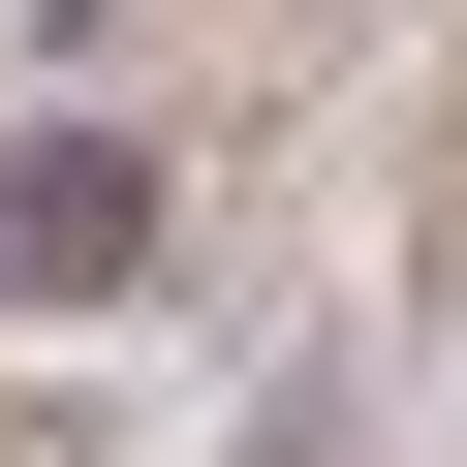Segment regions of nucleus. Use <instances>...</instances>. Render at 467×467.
<instances>
[{"mask_svg":"<svg viewBox=\"0 0 467 467\" xmlns=\"http://www.w3.org/2000/svg\"><path fill=\"white\" fill-rule=\"evenodd\" d=\"M0 312H32V281H0Z\"/></svg>","mask_w":467,"mask_h":467,"instance_id":"7ed1b4c3","label":"nucleus"},{"mask_svg":"<svg viewBox=\"0 0 467 467\" xmlns=\"http://www.w3.org/2000/svg\"><path fill=\"white\" fill-rule=\"evenodd\" d=\"M0 281H32V312H156L187 281V156L125 94H32V125H0Z\"/></svg>","mask_w":467,"mask_h":467,"instance_id":"f257e3e1","label":"nucleus"},{"mask_svg":"<svg viewBox=\"0 0 467 467\" xmlns=\"http://www.w3.org/2000/svg\"><path fill=\"white\" fill-rule=\"evenodd\" d=\"M250 467H374V374H250Z\"/></svg>","mask_w":467,"mask_h":467,"instance_id":"f03ea898","label":"nucleus"}]
</instances>
